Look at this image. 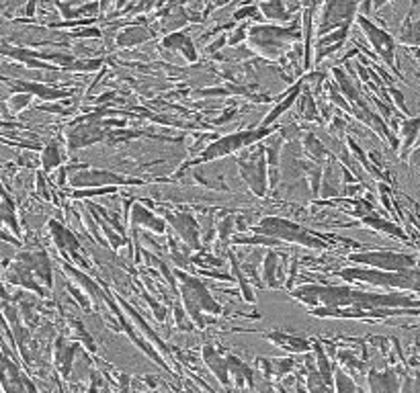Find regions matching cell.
<instances>
[{"mask_svg": "<svg viewBox=\"0 0 420 393\" xmlns=\"http://www.w3.org/2000/svg\"><path fill=\"white\" fill-rule=\"evenodd\" d=\"M295 299L307 305H320L316 309H386V307H419V299H410L400 293L382 295V293H365L349 287H320V285H303L293 289Z\"/></svg>", "mask_w": 420, "mask_h": 393, "instance_id": "cell-1", "label": "cell"}, {"mask_svg": "<svg viewBox=\"0 0 420 393\" xmlns=\"http://www.w3.org/2000/svg\"><path fill=\"white\" fill-rule=\"evenodd\" d=\"M248 41L255 51L269 60L281 58L291 41L299 39V31L293 27H277V25H255L248 29Z\"/></svg>", "mask_w": 420, "mask_h": 393, "instance_id": "cell-2", "label": "cell"}, {"mask_svg": "<svg viewBox=\"0 0 420 393\" xmlns=\"http://www.w3.org/2000/svg\"><path fill=\"white\" fill-rule=\"evenodd\" d=\"M178 276V285H180V293H183V301L187 307V313L193 318V322L203 328L205 322L201 318V311H209V313H222V307L213 301V297L207 293V289L203 287V283L199 278L187 276L180 270L174 272Z\"/></svg>", "mask_w": 420, "mask_h": 393, "instance_id": "cell-3", "label": "cell"}, {"mask_svg": "<svg viewBox=\"0 0 420 393\" xmlns=\"http://www.w3.org/2000/svg\"><path fill=\"white\" fill-rule=\"evenodd\" d=\"M340 278L345 281H361L371 283L377 287H398V289H412L419 291V268L406 270V272H386L375 268H342Z\"/></svg>", "mask_w": 420, "mask_h": 393, "instance_id": "cell-4", "label": "cell"}, {"mask_svg": "<svg viewBox=\"0 0 420 393\" xmlns=\"http://www.w3.org/2000/svg\"><path fill=\"white\" fill-rule=\"evenodd\" d=\"M255 234L259 236H269V238H275L283 242H295V244H301V246H307V248H324L326 242L320 240L318 236L310 234L307 230H303L301 226L289 222V219H281V217H265L261 219L259 228H255Z\"/></svg>", "mask_w": 420, "mask_h": 393, "instance_id": "cell-5", "label": "cell"}, {"mask_svg": "<svg viewBox=\"0 0 420 393\" xmlns=\"http://www.w3.org/2000/svg\"><path fill=\"white\" fill-rule=\"evenodd\" d=\"M271 133H273L271 128H259V130H246V131L230 133V135H226V137H220V139L211 141V143L203 150V154H201L197 160L189 162L187 166L203 164V162H211V160L222 158V156H230V154H234V152H238V150L248 147L250 143H255V141H259V139L269 137Z\"/></svg>", "mask_w": 420, "mask_h": 393, "instance_id": "cell-6", "label": "cell"}, {"mask_svg": "<svg viewBox=\"0 0 420 393\" xmlns=\"http://www.w3.org/2000/svg\"><path fill=\"white\" fill-rule=\"evenodd\" d=\"M238 168L246 184L257 197L267 195V160H265V147L259 145V150H244L238 158Z\"/></svg>", "mask_w": 420, "mask_h": 393, "instance_id": "cell-7", "label": "cell"}, {"mask_svg": "<svg viewBox=\"0 0 420 393\" xmlns=\"http://www.w3.org/2000/svg\"><path fill=\"white\" fill-rule=\"evenodd\" d=\"M76 191H86V189H105V187H121V184H141L143 180L140 178H128L121 176L117 172H109V170H97V168H89L86 164L80 168V172H72L70 180H68Z\"/></svg>", "mask_w": 420, "mask_h": 393, "instance_id": "cell-8", "label": "cell"}, {"mask_svg": "<svg viewBox=\"0 0 420 393\" xmlns=\"http://www.w3.org/2000/svg\"><path fill=\"white\" fill-rule=\"evenodd\" d=\"M351 262H359L365 266H371L375 270H386V272H406L415 270L419 259L415 254H398V252H361V254H351Z\"/></svg>", "mask_w": 420, "mask_h": 393, "instance_id": "cell-9", "label": "cell"}, {"mask_svg": "<svg viewBox=\"0 0 420 393\" xmlns=\"http://www.w3.org/2000/svg\"><path fill=\"white\" fill-rule=\"evenodd\" d=\"M357 25L365 31L367 39L371 41L373 49L377 51V56L398 74V66H396V43L392 39V35L384 29H380L377 25H373L367 16L359 14L357 16ZM400 76V74H398Z\"/></svg>", "mask_w": 420, "mask_h": 393, "instance_id": "cell-10", "label": "cell"}, {"mask_svg": "<svg viewBox=\"0 0 420 393\" xmlns=\"http://www.w3.org/2000/svg\"><path fill=\"white\" fill-rule=\"evenodd\" d=\"M318 8L322 10V23L318 27V33H328V31H336L345 25H351V21L357 14L359 4L355 2H326V4H318Z\"/></svg>", "mask_w": 420, "mask_h": 393, "instance_id": "cell-11", "label": "cell"}, {"mask_svg": "<svg viewBox=\"0 0 420 393\" xmlns=\"http://www.w3.org/2000/svg\"><path fill=\"white\" fill-rule=\"evenodd\" d=\"M105 137V131H103V123L101 121H95V123H80L76 126L72 131H68L66 135V141H68V147L72 150H78V147H86L99 139Z\"/></svg>", "mask_w": 420, "mask_h": 393, "instance_id": "cell-12", "label": "cell"}, {"mask_svg": "<svg viewBox=\"0 0 420 393\" xmlns=\"http://www.w3.org/2000/svg\"><path fill=\"white\" fill-rule=\"evenodd\" d=\"M166 219L174 226V230L178 232V236H180L193 250H199V248H201V242H199V226H197V222L193 219L191 213H168Z\"/></svg>", "mask_w": 420, "mask_h": 393, "instance_id": "cell-13", "label": "cell"}, {"mask_svg": "<svg viewBox=\"0 0 420 393\" xmlns=\"http://www.w3.org/2000/svg\"><path fill=\"white\" fill-rule=\"evenodd\" d=\"M14 91H21L23 95H37L39 99H45V101H60V99H66L70 97V91H60V88H51L47 84H41V82H23V80H16L14 82Z\"/></svg>", "mask_w": 420, "mask_h": 393, "instance_id": "cell-14", "label": "cell"}, {"mask_svg": "<svg viewBox=\"0 0 420 393\" xmlns=\"http://www.w3.org/2000/svg\"><path fill=\"white\" fill-rule=\"evenodd\" d=\"M150 228L152 232L156 234H162L166 230V224L164 219H158L152 211H148L145 207H141L140 203H134L132 207V228Z\"/></svg>", "mask_w": 420, "mask_h": 393, "instance_id": "cell-15", "label": "cell"}, {"mask_svg": "<svg viewBox=\"0 0 420 393\" xmlns=\"http://www.w3.org/2000/svg\"><path fill=\"white\" fill-rule=\"evenodd\" d=\"M299 4L291 2H279V0H273V2H259L257 4V10L263 12L265 19H271V21H289L291 19V12L297 10Z\"/></svg>", "mask_w": 420, "mask_h": 393, "instance_id": "cell-16", "label": "cell"}, {"mask_svg": "<svg viewBox=\"0 0 420 393\" xmlns=\"http://www.w3.org/2000/svg\"><path fill=\"white\" fill-rule=\"evenodd\" d=\"M162 45L164 47H170V49H178L189 62H197V51H195V45L191 41V37H187L185 33H178V31H172L168 33L164 39H162Z\"/></svg>", "mask_w": 420, "mask_h": 393, "instance_id": "cell-17", "label": "cell"}, {"mask_svg": "<svg viewBox=\"0 0 420 393\" xmlns=\"http://www.w3.org/2000/svg\"><path fill=\"white\" fill-rule=\"evenodd\" d=\"M23 264L27 266V270L33 274L35 272V276L37 278H41V281H45V285L47 287H51V266H49V262H47V257L43 254V252H35V254H25L23 257Z\"/></svg>", "mask_w": 420, "mask_h": 393, "instance_id": "cell-18", "label": "cell"}, {"mask_svg": "<svg viewBox=\"0 0 420 393\" xmlns=\"http://www.w3.org/2000/svg\"><path fill=\"white\" fill-rule=\"evenodd\" d=\"M154 33L148 29V27H141V25H132V27H126L121 33H117V39L115 43L117 45H126V47H132V45H138V43H143L148 39H152Z\"/></svg>", "mask_w": 420, "mask_h": 393, "instance_id": "cell-19", "label": "cell"}, {"mask_svg": "<svg viewBox=\"0 0 420 393\" xmlns=\"http://www.w3.org/2000/svg\"><path fill=\"white\" fill-rule=\"evenodd\" d=\"M301 88H303V86H301V82H297V84H295V86L289 91V95H287V97L281 101L279 105H277V107H275V109H273V111H271V113L265 117V119H263L261 128H271V123H273V121H277L281 115H283V113H285V111H287V109H289V107L295 103V101H297V97H299Z\"/></svg>", "mask_w": 420, "mask_h": 393, "instance_id": "cell-20", "label": "cell"}, {"mask_svg": "<svg viewBox=\"0 0 420 393\" xmlns=\"http://www.w3.org/2000/svg\"><path fill=\"white\" fill-rule=\"evenodd\" d=\"M203 359H205V363L211 367V371L218 375V379H220L222 383H228V369H226V363H224V359L218 355V350H215L211 344H207V346L203 348Z\"/></svg>", "mask_w": 420, "mask_h": 393, "instance_id": "cell-21", "label": "cell"}, {"mask_svg": "<svg viewBox=\"0 0 420 393\" xmlns=\"http://www.w3.org/2000/svg\"><path fill=\"white\" fill-rule=\"evenodd\" d=\"M363 224L369 226V228H373V230H380V232H384V234H390V236H394V238L406 240V232H404V230H400L398 226H394V224H390V222H386V219H382V217H377V215H365V217H363Z\"/></svg>", "mask_w": 420, "mask_h": 393, "instance_id": "cell-22", "label": "cell"}, {"mask_svg": "<svg viewBox=\"0 0 420 393\" xmlns=\"http://www.w3.org/2000/svg\"><path fill=\"white\" fill-rule=\"evenodd\" d=\"M49 228H51V234H54V238H56V244L62 248V250H72V254H76V250H78V242H76V238L66 230V228H62L58 222H49Z\"/></svg>", "mask_w": 420, "mask_h": 393, "instance_id": "cell-23", "label": "cell"}, {"mask_svg": "<svg viewBox=\"0 0 420 393\" xmlns=\"http://www.w3.org/2000/svg\"><path fill=\"white\" fill-rule=\"evenodd\" d=\"M303 150H305V154H307L312 160H316V162H322V160L328 158V150L322 145V141H320L314 133H305V137H303Z\"/></svg>", "mask_w": 420, "mask_h": 393, "instance_id": "cell-24", "label": "cell"}, {"mask_svg": "<svg viewBox=\"0 0 420 393\" xmlns=\"http://www.w3.org/2000/svg\"><path fill=\"white\" fill-rule=\"evenodd\" d=\"M369 385H371V393H394L396 392V379L392 373H373L369 375Z\"/></svg>", "mask_w": 420, "mask_h": 393, "instance_id": "cell-25", "label": "cell"}, {"mask_svg": "<svg viewBox=\"0 0 420 393\" xmlns=\"http://www.w3.org/2000/svg\"><path fill=\"white\" fill-rule=\"evenodd\" d=\"M74 350H76V346H68V348H66V342H64L62 336L56 340V359H58V365H62V373H64V375L70 373L72 359H74Z\"/></svg>", "mask_w": 420, "mask_h": 393, "instance_id": "cell-26", "label": "cell"}, {"mask_svg": "<svg viewBox=\"0 0 420 393\" xmlns=\"http://www.w3.org/2000/svg\"><path fill=\"white\" fill-rule=\"evenodd\" d=\"M402 135H404V143H402L400 156L404 158V156L408 154V150L412 147V143L417 141V137H419V117H412V119H404V121H402Z\"/></svg>", "mask_w": 420, "mask_h": 393, "instance_id": "cell-27", "label": "cell"}, {"mask_svg": "<svg viewBox=\"0 0 420 393\" xmlns=\"http://www.w3.org/2000/svg\"><path fill=\"white\" fill-rule=\"evenodd\" d=\"M41 162H43V170H45V172H49V170L56 168V166H62V154H60V147H58L56 141H51V143H47V145L43 147Z\"/></svg>", "mask_w": 420, "mask_h": 393, "instance_id": "cell-28", "label": "cell"}, {"mask_svg": "<svg viewBox=\"0 0 420 393\" xmlns=\"http://www.w3.org/2000/svg\"><path fill=\"white\" fill-rule=\"evenodd\" d=\"M267 338H269V340H273V342H277L279 346L293 348V350H297V353H303V350H307V348H310V344H307L305 340H299V338H293V336H285V334H281V332L269 334Z\"/></svg>", "mask_w": 420, "mask_h": 393, "instance_id": "cell-29", "label": "cell"}, {"mask_svg": "<svg viewBox=\"0 0 420 393\" xmlns=\"http://www.w3.org/2000/svg\"><path fill=\"white\" fill-rule=\"evenodd\" d=\"M10 281H12V283H21V285H25L27 289H33L37 295H43V289L31 278V272H29L27 268H21V266H19V268L10 274Z\"/></svg>", "mask_w": 420, "mask_h": 393, "instance_id": "cell-30", "label": "cell"}, {"mask_svg": "<svg viewBox=\"0 0 420 393\" xmlns=\"http://www.w3.org/2000/svg\"><path fill=\"white\" fill-rule=\"evenodd\" d=\"M299 103H301V117H305V119H310V121H314V119H318L316 115H318V111H316V105H314V99H312V95H310V91L305 88H301V93H299Z\"/></svg>", "mask_w": 420, "mask_h": 393, "instance_id": "cell-31", "label": "cell"}, {"mask_svg": "<svg viewBox=\"0 0 420 393\" xmlns=\"http://www.w3.org/2000/svg\"><path fill=\"white\" fill-rule=\"evenodd\" d=\"M277 261L279 259H277L275 252H269L265 257V274H263V278H265L267 287H277V283H275V278H277V264H279Z\"/></svg>", "mask_w": 420, "mask_h": 393, "instance_id": "cell-32", "label": "cell"}, {"mask_svg": "<svg viewBox=\"0 0 420 393\" xmlns=\"http://www.w3.org/2000/svg\"><path fill=\"white\" fill-rule=\"evenodd\" d=\"M234 242H238V244H257V246H281L279 240H275V238H269V236H255V238H236Z\"/></svg>", "mask_w": 420, "mask_h": 393, "instance_id": "cell-33", "label": "cell"}, {"mask_svg": "<svg viewBox=\"0 0 420 393\" xmlns=\"http://www.w3.org/2000/svg\"><path fill=\"white\" fill-rule=\"evenodd\" d=\"M257 14H259L257 4H248V6L238 8V10L234 12V19H236V21H244V19H248V16H255V19H257Z\"/></svg>", "mask_w": 420, "mask_h": 393, "instance_id": "cell-34", "label": "cell"}, {"mask_svg": "<svg viewBox=\"0 0 420 393\" xmlns=\"http://www.w3.org/2000/svg\"><path fill=\"white\" fill-rule=\"evenodd\" d=\"M246 31H248V29H246V25L236 27V29H234V35H230V37L226 39V43H230V45H238L240 41H244V39L248 37V35H246Z\"/></svg>", "mask_w": 420, "mask_h": 393, "instance_id": "cell-35", "label": "cell"}, {"mask_svg": "<svg viewBox=\"0 0 420 393\" xmlns=\"http://www.w3.org/2000/svg\"><path fill=\"white\" fill-rule=\"evenodd\" d=\"M232 224H234V215H228V217L220 224V238H222L224 242H228V240H230V234L234 232V230H232Z\"/></svg>", "mask_w": 420, "mask_h": 393, "instance_id": "cell-36", "label": "cell"}, {"mask_svg": "<svg viewBox=\"0 0 420 393\" xmlns=\"http://www.w3.org/2000/svg\"><path fill=\"white\" fill-rule=\"evenodd\" d=\"M320 182H322V170H320V168L310 170V187H312V193H314V195L320 193Z\"/></svg>", "mask_w": 420, "mask_h": 393, "instance_id": "cell-37", "label": "cell"}, {"mask_svg": "<svg viewBox=\"0 0 420 393\" xmlns=\"http://www.w3.org/2000/svg\"><path fill=\"white\" fill-rule=\"evenodd\" d=\"M386 93L394 97V103H396V105H398V107H400V109H402L404 113H408V109H406V103H404V95H402V93H400L398 88L390 86V88H386Z\"/></svg>", "mask_w": 420, "mask_h": 393, "instance_id": "cell-38", "label": "cell"}, {"mask_svg": "<svg viewBox=\"0 0 420 393\" xmlns=\"http://www.w3.org/2000/svg\"><path fill=\"white\" fill-rule=\"evenodd\" d=\"M29 101H31V97L29 95H16L14 99H10V107H12V111H21L25 105H29Z\"/></svg>", "mask_w": 420, "mask_h": 393, "instance_id": "cell-39", "label": "cell"}, {"mask_svg": "<svg viewBox=\"0 0 420 393\" xmlns=\"http://www.w3.org/2000/svg\"><path fill=\"white\" fill-rule=\"evenodd\" d=\"M70 35H74V37H101V29H97V27H86V29H78V31H74V33H70Z\"/></svg>", "mask_w": 420, "mask_h": 393, "instance_id": "cell-40", "label": "cell"}, {"mask_svg": "<svg viewBox=\"0 0 420 393\" xmlns=\"http://www.w3.org/2000/svg\"><path fill=\"white\" fill-rule=\"evenodd\" d=\"M224 45H226V37H220V39H218L213 45H209V47H207V51H218V49H220V47H224Z\"/></svg>", "mask_w": 420, "mask_h": 393, "instance_id": "cell-41", "label": "cell"}]
</instances>
